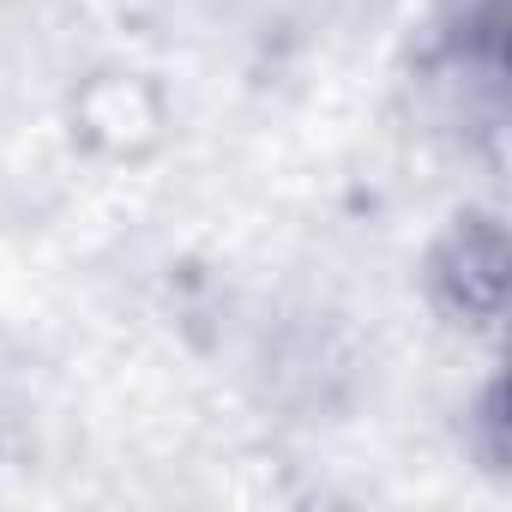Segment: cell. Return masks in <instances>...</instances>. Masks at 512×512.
<instances>
[{
	"mask_svg": "<svg viewBox=\"0 0 512 512\" xmlns=\"http://www.w3.org/2000/svg\"><path fill=\"white\" fill-rule=\"evenodd\" d=\"M470 422H476V458H482V470H500V458H506V416H500V380H488L482 386V398H476V410H470Z\"/></svg>",
	"mask_w": 512,
	"mask_h": 512,
	"instance_id": "obj_3",
	"label": "cell"
},
{
	"mask_svg": "<svg viewBox=\"0 0 512 512\" xmlns=\"http://www.w3.org/2000/svg\"><path fill=\"white\" fill-rule=\"evenodd\" d=\"M73 127L103 157H139L163 133V97L139 73H97L73 103Z\"/></svg>",
	"mask_w": 512,
	"mask_h": 512,
	"instance_id": "obj_2",
	"label": "cell"
},
{
	"mask_svg": "<svg viewBox=\"0 0 512 512\" xmlns=\"http://www.w3.org/2000/svg\"><path fill=\"white\" fill-rule=\"evenodd\" d=\"M428 296L446 320L488 332L506 296V229L494 211H458L428 253Z\"/></svg>",
	"mask_w": 512,
	"mask_h": 512,
	"instance_id": "obj_1",
	"label": "cell"
}]
</instances>
